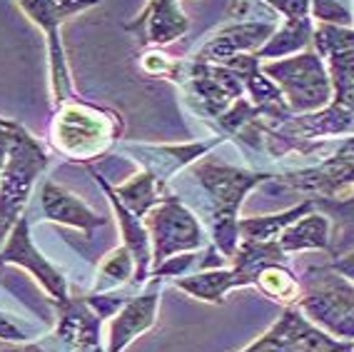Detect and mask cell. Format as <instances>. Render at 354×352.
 <instances>
[{
  "mask_svg": "<svg viewBox=\"0 0 354 352\" xmlns=\"http://www.w3.org/2000/svg\"><path fill=\"white\" fill-rule=\"evenodd\" d=\"M312 35H315V30H312L310 18H290L282 26V30L274 33L272 38L259 48L254 58H282L290 55V53H297L310 43Z\"/></svg>",
  "mask_w": 354,
  "mask_h": 352,
  "instance_id": "5bb4252c",
  "label": "cell"
},
{
  "mask_svg": "<svg viewBox=\"0 0 354 352\" xmlns=\"http://www.w3.org/2000/svg\"><path fill=\"white\" fill-rule=\"evenodd\" d=\"M315 208L312 200H304L297 208L287 210L279 215H267V218H250V220H240V235L242 240H254V243H272V238H277L287 225L307 215Z\"/></svg>",
  "mask_w": 354,
  "mask_h": 352,
  "instance_id": "9a60e30c",
  "label": "cell"
},
{
  "mask_svg": "<svg viewBox=\"0 0 354 352\" xmlns=\"http://www.w3.org/2000/svg\"><path fill=\"white\" fill-rule=\"evenodd\" d=\"M40 205H43V213L48 220L77 227V230H82L88 238L93 235L95 227H102L105 222H108V218H100L97 213H93L80 197H75L73 193H68V190L60 188V185H55V183L43 185Z\"/></svg>",
  "mask_w": 354,
  "mask_h": 352,
  "instance_id": "8fae6325",
  "label": "cell"
},
{
  "mask_svg": "<svg viewBox=\"0 0 354 352\" xmlns=\"http://www.w3.org/2000/svg\"><path fill=\"white\" fill-rule=\"evenodd\" d=\"M312 40L317 43V51L329 60L332 82L337 90L335 103L354 107V30L322 23Z\"/></svg>",
  "mask_w": 354,
  "mask_h": 352,
  "instance_id": "5b68a950",
  "label": "cell"
},
{
  "mask_svg": "<svg viewBox=\"0 0 354 352\" xmlns=\"http://www.w3.org/2000/svg\"><path fill=\"white\" fill-rule=\"evenodd\" d=\"M190 23L177 8V0H150L138 20L127 23V33H138L142 45H167L183 38Z\"/></svg>",
  "mask_w": 354,
  "mask_h": 352,
  "instance_id": "ba28073f",
  "label": "cell"
},
{
  "mask_svg": "<svg viewBox=\"0 0 354 352\" xmlns=\"http://www.w3.org/2000/svg\"><path fill=\"white\" fill-rule=\"evenodd\" d=\"M160 285H162V277H155L150 283V288L145 290V295L125 302V310H122L120 317L113 322V330H110L108 352L125 350L138 335H142L147 327L155 322V313H158V300H160Z\"/></svg>",
  "mask_w": 354,
  "mask_h": 352,
  "instance_id": "30bf717a",
  "label": "cell"
},
{
  "mask_svg": "<svg viewBox=\"0 0 354 352\" xmlns=\"http://www.w3.org/2000/svg\"><path fill=\"white\" fill-rule=\"evenodd\" d=\"M265 76H270L279 85L282 95L290 103V110L307 113V110H322L329 105L332 85L327 80V70L322 65L319 53H302L290 60L265 65Z\"/></svg>",
  "mask_w": 354,
  "mask_h": 352,
  "instance_id": "3957f363",
  "label": "cell"
},
{
  "mask_svg": "<svg viewBox=\"0 0 354 352\" xmlns=\"http://www.w3.org/2000/svg\"><path fill=\"white\" fill-rule=\"evenodd\" d=\"M0 263H20L26 265L32 275L40 277V283L48 288L53 297H55L60 305L68 302V292H65V280L53 270L50 265L45 263L43 255H40L30 243V235H28V220L20 218L15 222V227L10 230V238H8L6 247L0 250Z\"/></svg>",
  "mask_w": 354,
  "mask_h": 352,
  "instance_id": "9c48e42d",
  "label": "cell"
},
{
  "mask_svg": "<svg viewBox=\"0 0 354 352\" xmlns=\"http://www.w3.org/2000/svg\"><path fill=\"white\" fill-rule=\"evenodd\" d=\"M57 6V10H60V15L63 18H70V15L75 13H82V10H88V8L97 6L100 0H53Z\"/></svg>",
  "mask_w": 354,
  "mask_h": 352,
  "instance_id": "44dd1931",
  "label": "cell"
},
{
  "mask_svg": "<svg viewBox=\"0 0 354 352\" xmlns=\"http://www.w3.org/2000/svg\"><path fill=\"white\" fill-rule=\"evenodd\" d=\"M335 270L342 272L344 277H349V280H354V252H349V255H344V258L335 260Z\"/></svg>",
  "mask_w": 354,
  "mask_h": 352,
  "instance_id": "7402d4cb",
  "label": "cell"
},
{
  "mask_svg": "<svg viewBox=\"0 0 354 352\" xmlns=\"http://www.w3.org/2000/svg\"><path fill=\"white\" fill-rule=\"evenodd\" d=\"M177 288L187 290L190 295L200 297V300L209 302H222L225 292L237 288V277L232 270H212V272H200L195 277H183L177 280Z\"/></svg>",
  "mask_w": 354,
  "mask_h": 352,
  "instance_id": "2e32d148",
  "label": "cell"
},
{
  "mask_svg": "<svg viewBox=\"0 0 354 352\" xmlns=\"http://www.w3.org/2000/svg\"><path fill=\"white\" fill-rule=\"evenodd\" d=\"M142 222L155 245V263H165L175 252L203 245V227L177 195H165L155 208L147 210Z\"/></svg>",
  "mask_w": 354,
  "mask_h": 352,
  "instance_id": "277c9868",
  "label": "cell"
},
{
  "mask_svg": "<svg viewBox=\"0 0 354 352\" xmlns=\"http://www.w3.org/2000/svg\"><path fill=\"white\" fill-rule=\"evenodd\" d=\"M23 10L43 28L48 38V53H50V82H53V100L55 105L73 98V82H70L68 63H65L63 43H60V20H65L53 0H18Z\"/></svg>",
  "mask_w": 354,
  "mask_h": 352,
  "instance_id": "8992f818",
  "label": "cell"
},
{
  "mask_svg": "<svg viewBox=\"0 0 354 352\" xmlns=\"http://www.w3.org/2000/svg\"><path fill=\"white\" fill-rule=\"evenodd\" d=\"M45 165H48V152L18 123L6 168L0 175V243L13 230L15 222L23 218L20 213H23L28 197H30L35 177L43 173Z\"/></svg>",
  "mask_w": 354,
  "mask_h": 352,
  "instance_id": "7a4b0ae2",
  "label": "cell"
},
{
  "mask_svg": "<svg viewBox=\"0 0 354 352\" xmlns=\"http://www.w3.org/2000/svg\"><path fill=\"white\" fill-rule=\"evenodd\" d=\"M135 258L127 247H118L115 252H110L108 260L100 267V283L95 285V290H108V288H122L125 283L135 280Z\"/></svg>",
  "mask_w": 354,
  "mask_h": 352,
  "instance_id": "e0dca14e",
  "label": "cell"
},
{
  "mask_svg": "<svg viewBox=\"0 0 354 352\" xmlns=\"http://www.w3.org/2000/svg\"><path fill=\"white\" fill-rule=\"evenodd\" d=\"M15 127H18V123L0 118V175H3V168H6V160H8V152H10V143H13Z\"/></svg>",
  "mask_w": 354,
  "mask_h": 352,
  "instance_id": "ffe728a7",
  "label": "cell"
},
{
  "mask_svg": "<svg viewBox=\"0 0 354 352\" xmlns=\"http://www.w3.org/2000/svg\"><path fill=\"white\" fill-rule=\"evenodd\" d=\"M53 118V145L60 155L88 163L102 155L122 132V118L113 110L90 105L80 98L60 103Z\"/></svg>",
  "mask_w": 354,
  "mask_h": 352,
  "instance_id": "6da1fadb",
  "label": "cell"
},
{
  "mask_svg": "<svg viewBox=\"0 0 354 352\" xmlns=\"http://www.w3.org/2000/svg\"><path fill=\"white\" fill-rule=\"evenodd\" d=\"M274 26L272 23H237L207 40L195 55V63H209V65H225L232 58L242 55L245 51L259 48L262 43L272 38Z\"/></svg>",
  "mask_w": 354,
  "mask_h": 352,
  "instance_id": "52a82bcc",
  "label": "cell"
},
{
  "mask_svg": "<svg viewBox=\"0 0 354 352\" xmlns=\"http://www.w3.org/2000/svg\"><path fill=\"white\" fill-rule=\"evenodd\" d=\"M113 190L122 208L130 210L135 218H145L147 210L155 208L165 197V185H160L158 177L147 173V170H142L140 175H133L127 183L118 185Z\"/></svg>",
  "mask_w": 354,
  "mask_h": 352,
  "instance_id": "4fadbf2b",
  "label": "cell"
},
{
  "mask_svg": "<svg viewBox=\"0 0 354 352\" xmlns=\"http://www.w3.org/2000/svg\"><path fill=\"white\" fill-rule=\"evenodd\" d=\"M290 18H310V0H265Z\"/></svg>",
  "mask_w": 354,
  "mask_h": 352,
  "instance_id": "d6986e66",
  "label": "cell"
},
{
  "mask_svg": "<svg viewBox=\"0 0 354 352\" xmlns=\"http://www.w3.org/2000/svg\"><path fill=\"white\" fill-rule=\"evenodd\" d=\"M277 245L285 252L297 250H327L329 247V220L324 215L307 213L304 220H295L282 230Z\"/></svg>",
  "mask_w": 354,
  "mask_h": 352,
  "instance_id": "7c38bea8",
  "label": "cell"
},
{
  "mask_svg": "<svg viewBox=\"0 0 354 352\" xmlns=\"http://www.w3.org/2000/svg\"><path fill=\"white\" fill-rule=\"evenodd\" d=\"M262 292H267L274 300L282 302H295L299 300V285L292 272H287L282 265H267L265 270L257 275V283Z\"/></svg>",
  "mask_w": 354,
  "mask_h": 352,
  "instance_id": "ac0fdd59",
  "label": "cell"
}]
</instances>
